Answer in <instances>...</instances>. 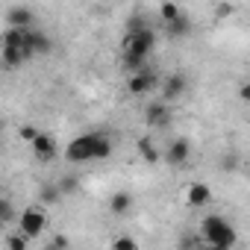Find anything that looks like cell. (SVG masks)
Instances as JSON below:
<instances>
[{
	"mask_svg": "<svg viewBox=\"0 0 250 250\" xmlns=\"http://www.w3.org/2000/svg\"><path fill=\"white\" fill-rule=\"evenodd\" d=\"M194 244H197V238H188V235L180 238V250H194Z\"/></svg>",
	"mask_w": 250,
	"mask_h": 250,
	"instance_id": "obj_27",
	"label": "cell"
},
{
	"mask_svg": "<svg viewBox=\"0 0 250 250\" xmlns=\"http://www.w3.org/2000/svg\"><path fill=\"white\" fill-rule=\"evenodd\" d=\"M156 85H159V77H156L150 68H147V71H139V74H130V80H127V91L136 94V97L150 94Z\"/></svg>",
	"mask_w": 250,
	"mask_h": 250,
	"instance_id": "obj_7",
	"label": "cell"
},
{
	"mask_svg": "<svg viewBox=\"0 0 250 250\" xmlns=\"http://www.w3.org/2000/svg\"><path fill=\"white\" fill-rule=\"evenodd\" d=\"M186 91H188V77H186V71H171V74L165 77V83H162V97H159V100H165V103L171 106V103L180 100Z\"/></svg>",
	"mask_w": 250,
	"mask_h": 250,
	"instance_id": "obj_5",
	"label": "cell"
},
{
	"mask_svg": "<svg viewBox=\"0 0 250 250\" xmlns=\"http://www.w3.org/2000/svg\"><path fill=\"white\" fill-rule=\"evenodd\" d=\"M56 186H59V191H62V194H77V191H80V180H77V177H71V174L59 177V180H56Z\"/></svg>",
	"mask_w": 250,
	"mask_h": 250,
	"instance_id": "obj_19",
	"label": "cell"
},
{
	"mask_svg": "<svg viewBox=\"0 0 250 250\" xmlns=\"http://www.w3.org/2000/svg\"><path fill=\"white\" fill-rule=\"evenodd\" d=\"M30 147H33L36 159H42V162H53V159H56V139L47 136V133H42Z\"/></svg>",
	"mask_w": 250,
	"mask_h": 250,
	"instance_id": "obj_13",
	"label": "cell"
},
{
	"mask_svg": "<svg viewBox=\"0 0 250 250\" xmlns=\"http://www.w3.org/2000/svg\"><path fill=\"white\" fill-rule=\"evenodd\" d=\"M215 15H218V18H227V15H235V6H232V3H218V6H215Z\"/></svg>",
	"mask_w": 250,
	"mask_h": 250,
	"instance_id": "obj_25",
	"label": "cell"
},
{
	"mask_svg": "<svg viewBox=\"0 0 250 250\" xmlns=\"http://www.w3.org/2000/svg\"><path fill=\"white\" fill-rule=\"evenodd\" d=\"M62 197H65V194L59 191L56 183H44V186L39 188V203H42V206H56Z\"/></svg>",
	"mask_w": 250,
	"mask_h": 250,
	"instance_id": "obj_16",
	"label": "cell"
},
{
	"mask_svg": "<svg viewBox=\"0 0 250 250\" xmlns=\"http://www.w3.org/2000/svg\"><path fill=\"white\" fill-rule=\"evenodd\" d=\"M165 36H168V39H186V36H191V18L183 15V18H177L174 24H165Z\"/></svg>",
	"mask_w": 250,
	"mask_h": 250,
	"instance_id": "obj_14",
	"label": "cell"
},
{
	"mask_svg": "<svg viewBox=\"0 0 250 250\" xmlns=\"http://www.w3.org/2000/svg\"><path fill=\"white\" fill-rule=\"evenodd\" d=\"M159 15H162V21H165V24H174V21H177V18H183L186 12H183L177 3H162V6H159Z\"/></svg>",
	"mask_w": 250,
	"mask_h": 250,
	"instance_id": "obj_18",
	"label": "cell"
},
{
	"mask_svg": "<svg viewBox=\"0 0 250 250\" xmlns=\"http://www.w3.org/2000/svg\"><path fill=\"white\" fill-rule=\"evenodd\" d=\"M188 159H191V142L188 139H174L165 150V162L171 168H183Z\"/></svg>",
	"mask_w": 250,
	"mask_h": 250,
	"instance_id": "obj_9",
	"label": "cell"
},
{
	"mask_svg": "<svg viewBox=\"0 0 250 250\" xmlns=\"http://www.w3.org/2000/svg\"><path fill=\"white\" fill-rule=\"evenodd\" d=\"M200 238L209 244V247H235V241H238V232H235V227L227 221V218H221V215H206L203 221H200Z\"/></svg>",
	"mask_w": 250,
	"mask_h": 250,
	"instance_id": "obj_2",
	"label": "cell"
},
{
	"mask_svg": "<svg viewBox=\"0 0 250 250\" xmlns=\"http://www.w3.org/2000/svg\"><path fill=\"white\" fill-rule=\"evenodd\" d=\"M27 50H30L33 56H44V53H50V50H53V39H50L44 30L33 27V30L27 33Z\"/></svg>",
	"mask_w": 250,
	"mask_h": 250,
	"instance_id": "obj_10",
	"label": "cell"
},
{
	"mask_svg": "<svg viewBox=\"0 0 250 250\" xmlns=\"http://www.w3.org/2000/svg\"><path fill=\"white\" fill-rule=\"evenodd\" d=\"M218 165H221V171H224V174H232V171H238V165H241V156H238L235 150H227V153L218 159Z\"/></svg>",
	"mask_w": 250,
	"mask_h": 250,
	"instance_id": "obj_17",
	"label": "cell"
},
{
	"mask_svg": "<svg viewBox=\"0 0 250 250\" xmlns=\"http://www.w3.org/2000/svg\"><path fill=\"white\" fill-rule=\"evenodd\" d=\"M44 250H71V238H68L65 232H56V235L44 244Z\"/></svg>",
	"mask_w": 250,
	"mask_h": 250,
	"instance_id": "obj_21",
	"label": "cell"
},
{
	"mask_svg": "<svg viewBox=\"0 0 250 250\" xmlns=\"http://www.w3.org/2000/svg\"><path fill=\"white\" fill-rule=\"evenodd\" d=\"M209 250H229V247H209Z\"/></svg>",
	"mask_w": 250,
	"mask_h": 250,
	"instance_id": "obj_28",
	"label": "cell"
},
{
	"mask_svg": "<svg viewBox=\"0 0 250 250\" xmlns=\"http://www.w3.org/2000/svg\"><path fill=\"white\" fill-rule=\"evenodd\" d=\"M153 47H156V33H153V27L127 33V39H124V56H133V59H142V62H147V56L153 53Z\"/></svg>",
	"mask_w": 250,
	"mask_h": 250,
	"instance_id": "obj_3",
	"label": "cell"
},
{
	"mask_svg": "<svg viewBox=\"0 0 250 250\" xmlns=\"http://www.w3.org/2000/svg\"><path fill=\"white\" fill-rule=\"evenodd\" d=\"M112 250H139L133 235H115L112 238Z\"/></svg>",
	"mask_w": 250,
	"mask_h": 250,
	"instance_id": "obj_22",
	"label": "cell"
},
{
	"mask_svg": "<svg viewBox=\"0 0 250 250\" xmlns=\"http://www.w3.org/2000/svg\"><path fill=\"white\" fill-rule=\"evenodd\" d=\"M6 250H30V238L21 232H12L6 235Z\"/></svg>",
	"mask_w": 250,
	"mask_h": 250,
	"instance_id": "obj_20",
	"label": "cell"
},
{
	"mask_svg": "<svg viewBox=\"0 0 250 250\" xmlns=\"http://www.w3.org/2000/svg\"><path fill=\"white\" fill-rule=\"evenodd\" d=\"M136 150H139V156H142L147 165H156V162H159V150H156L153 139H147V136L139 139V142H136Z\"/></svg>",
	"mask_w": 250,
	"mask_h": 250,
	"instance_id": "obj_15",
	"label": "cell"
},
{
	"mask_svg": "<svg viewBox=\"0 0 250 250\" xmlns=\"http://www.w3.org/2000/svg\"><path fill=\"white\" fill-rule=\"evenodd\" d=\"M133 206H136V200H133L130 191H115V194L109 197V212H112L115 218H127V215L133 212Z\"/></svg>",
	"mask_w": 250,
	"mask_h": 250,
	"instance_id": "obj_12",
	"label": "cell"
},
{
	"mask_svg": "<svg viewBox=\"0 0 250 250\" xmlns=\"http://www.w3.org/2000/svg\"><path fill=\"white\" fill-rule=\"evenodd\" d=\"M0 221H3V224H12V221H15V206H12L9 197L0 200Z\"/></svg>",
	"mask_w": 250,
	"mask_h": 250,
	"instance_id": "obj_23",
	"label": "cell"
},
{
	"mask_svg": "<svg viewBox=\"0 0 250 250\" xmlns=\"http://www.w3.org/2000/svg\"><path fill=\"white\" fill-rule=\"evenodd\" d=\"M145 124L150 130H165L171 124V106L165 100H153L145 106Z\"/></svg>",
	"mask_w": 250,
	"mask_h": 250,
	"instance_id": "obj_6",
	"label": "cell"
},
{
	"mask_svg": "<svg viewBox=\"0 0 250 250\" xmlns=\"http://www.w3.org/2000/svg\"><path fill=\"white\" fill-rule=\"evenodd\" d=\"M39 136H42V133L33 127V124H24V127H21V139H24V142H30V145H33Z\"/></svg>",
	"mask_w": 250,
	"mask_h": 250,
	"instance_id": "obj_24",
	"label": "cell"
},
{
	"mask_svg": "<svg viewBox=\"0 0 250 250\" xmlns=\"http://www.w3.org/2000/svg\"><path fill=\"white\" fill-rule=\"evenodd\" d=\"M186 203H188L191 209H203V206H209V203H212V188H209L206 183H191L188 191H186Z\"/></svg>",
	"mask_w": 250,
	"mask_h": 250,
	"instance_id": "obj_11",
	"label": "cell"
},
{
	"mask_svg": "<svg viewBox=\"0 0 250 250\" xmlns=\"http://www.w3.org/2000/svg\"><path fill=\"white\" fill-rule=\"evenodd\" d=\"M33 24H36V15H33L30 6L15 3V6L6 9V27H15V30H33Z\"/></svg>",
	"mask_w": 250,
	"mask_h": 250,
	"instance_id": "obj_8",
	"label": "cell"
},
{
	"mask_svg": "<svg viewBox=\"0 0 250 250\" xmlns=\"http://www.w3.org/2000/svg\"><path fill=\"white\" fill-rule=\"evenodd\" d=\"M238 97H241V100H244V103H250V80H247V83H241V85H238Z\"/></svg>",
	"mask_w": 250,
	"mask_h": 250,
	"instance_id": "obj_26",
	"label": "cell"
},
{
	"mask_svg": "<svg viewBox=\"0 0 250 250\" xmlns=\"http://www.w3.org/2000/svg\"><path fill=\"white\" fill-rule=\"evenodd\" d=\"M44 229H47V212H44L42 206H30V209H24V212L18 215V232L27 235L30 241L39 238Z\"/></svg>",
	"mask_w": 250,
	"mask_h": 250,
	"instance_id": "obj_4",
	"label": "cell"
},
{
	"mask_svg": "<svg viewBox=\"0 0 250 250\" xmlns=\"http://www.w3.org/2000/svg\"><path fill=\"white\" fill-rule=\"evenodd\" d=\"M109 156H112V139L106 133H80L65 147V159L74 165L91 159H109Z\"/></svg>",
	"mask_w": 250,
	"mask_h": 250,
	"instance_id": "obj_1",
	"label": "cell"
}]
</instances>
